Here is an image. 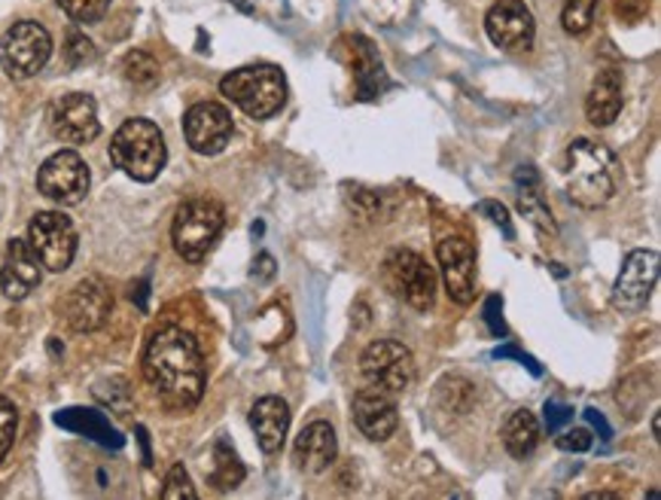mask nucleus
<instances>
[{
    "instance_id": "1",
    "label": "nucleus",
    "mask_w": 661,
    "mask_h": 500,
    "mask_svg": "<svg viewBox=\"0 0 661 500\" xmlns=\"http://www.w3.org/2000/svg\"><path fill=\"white\" fill-rule=\"evenodd\" d=\"M144 375L168 412H189L205 396V357L186 330L162 326L144 351Z\"/></svg>"
},
{
    "instance_id": "2",
    "label": "nucleus",
    "mask_w": 661,
    "mask_h": 500,
    "mask_svg": "<svg viewBox=\"0 0 661 500\" xmlns=\"http://www.w3.org/2000/svg\"><path fill=\"white\" fill-rule=\"evenodd\" d=\"M619 189L613 153L589 138H576L567 150V196L580 208H601Z\"/></svg>"
},
{
    "instance_id": "3",
    "label": "nucleus",
    "mask_w": 661,
    "mask_h": 500,
    "mask_svg": "<svg viewBox=\"0 0 661 500\" xmlns=\"http://www.w3.org/2000/svg\"><path fill=\"white\" fill-rule=\"evenodd\" d=\"M110 159L123 175H128L137 184L156 180L165 163H168V150H165L159 126L140 117L126 119L123 126L116 128L114 140H110Z\"/></svg>"
},
{
    "instance_id": "4",
    "label": "nucleus",
    "mask_w": 661,
    "mask_h": 500,
    "mask_svg": "<svg viewBox=\"0 0 661 500\" xmlns=\"http://www.w3.org/2000/svg\"><path fill=\"white\" fill-rule=\"evenodd\" d=\"M220 92L226 95L232 105H239L247 117L269 119L274 117L286 101L284 73L272 65H253L239 68L220 80Z\"/></svg>"
},
{
    "instance_id": "5",
    "label": "nucleus",
    "mask_w": 661,
    "mask_h": 500,
    "mask_svg": "<svg viewBox=\"0 0 661 500\" xmlns=\"http://www.w3.org/2000/svg\"><path fill=\"white\" fill-rule=\"evenodd\" d=\"M223 226H226V210H223L220 202H214V198H189L174 214V251L186 263H202L211 254V247L217 245Z\"/></svg>"
},
{
    "instance_id": "6",
    "label": "nucleus",
    "mask_w": 661,
    "mask_h": 500,
    "mask_svg": "<svg viewBox=\"0 0 661 500\" xmlns=\"http://www.w3.org/2000/svg\"><path fill=\"white\" fill-rule=\"evenodd\" d=\"M52 56V37L40 22H16L0 40V65L12 80H31Z\"/></svg>"
},
{
    "instance_id": "7",
    "label": "nucleus",
    "mask_w": 661,
    "mask_h": 500,
    "mask_svg": "<svg viewBox=\"0 0 661 500\" xmlns=\"http://www.w3.org/2000/svg\"><path fill=\"white\" fill-rule=\"evenodd\" d=\"M385 281L397 296H402L415 312L434 308L436 300V268L415 251L399 247L385 259Z\"/></svg>"
},
{
    "instance_id": "8",
    "label": "nucleus",
    "mask_w": 661,
    "mask_h": 500,
    "mask_svg": "<svg viewBox=\"0 0 661 500\" xmlns=\"http://www.w3.org/2000/svg\"><path fill=\"white\" fill-rule=\"evenodd\" d=\"M363 375L366 382L378 388V391H388V394H406L415 382V357L402 342L393 339H378L369 349L363 351Z\"/></svg>"
},
{
    "instance_id": "9",
    "label": "nucleus",
    "mask_w": 661,
    "mask_h": 500,
    "mask_svg": "<svg viewBox=\"0 0 661 500\" xmlns=\"http://www.w3.org/2000/svg\"><path fill=\"white\" fill-rule=\"evenodd\" d=\"M28 245L49 272H65L77 256V229L61 210H40L28 226Z\"/></svg>"
},
{
    "instance_id": "10",
    "label": "nucleus",
    "mask_w": 661,
    "mask_h": 500,
    "mask_svg": "<svg viewBox=\"0 0 661 500\" xmlns=\"http://www.w3.org/2000/svg\"><path fill=\"white\" fill-rule=\"evenodd\" d=\"M89 184V165L77 150H58L37 171V189L56 205H80Z\"/></svg>"
},
{
    "instance_id": "11",
    "label": "nucleus",
    "mask_w": 661,
    "mask_h": 500,
    "mask_svg": "<svg viewBox=\"0 0 661 500\" xmlns=\"http://www.w3.org/2000/svg\"><path fill=\"white\" fill-rule=\"evenodd\" d=\"M439 268H443L445 291L451 303L469 305L476 300V251L467 235H445L436 245Z\"/></svg>"
},
{
    "instance_id": "12",
    "label": "nucleus",
    "mask_w": 661,
    "mask_h": 500,
    "mask_svg": "<svg viewBox=\"0 0 661 500\" xmlns=\"http://www.w3.org/2000/svg\"><path fill=\"white\" fill-rule=\"evenodd\" d=\"M49 128L58 140L65 144H89L98 138L101 122H98V105L91 95L82 92H68L56 98L49 105Z\"/></svg>"
},
{
    "instance_id": "13",
    "label": "nucleus",
    "mask_w": 661,
    "mask_h": 500,
    "mask_svg": "<svg viewBox=\"0 0 661 500\" xmlns=\"http://www.w3.org/2000/svg\"><path fill=\"white\" fill-rule=\"evenodd\" d=\"M114 312V296L110 287L101 278H82L74 284L70 293L61 303V314L74 333H95L107 324V317Z\"/></svg>"
},
{
    "instance_id": "14",
    "label": "nucleus",
    "mask_w": 661,
    "mask_h": 500,
    "mask_svg": "<svg viewBox=\"0 0 661 500\" xmlns=\"http://www.w3.org/2000/svg\"><path fill=\"white\" fill-rule=\"evenodd\" d=\"M485 31H488L490 43L506 52L531 49L536 35L534 12L525 0H497L485 16Z\"/></svg>"
},
{
    "instance_id": "15",
    "label": "nucleus",
    "mask_w": 661,
    "mask_h": 500,
    "mask_svg": "<svg viewBox=\"0 0 661 500\" xmlns=\"http://www.w3.org/2000/svg\"><path fill=\"white\" fill-rule=\"evenodd\" d=\"M232 114L217 101H202L186 110L183 117V135L186 144L202 156H217L226 150V144L232 140Z\"/></svg>"
},
{
    "instance_id": "16",
    "label": "nucleus",
    "mask_w": 661,
    "mask_h": 500,
    "mask_svg": "<svg viewBox=\"0 0 661 500\" xmlns=\"http://www.w3.org/2000/svg\"><path fill=\"white\" fill-rule=\"evenodd\" d=\"M353 424H357V431L363 433L366 440H390L399 428V409L393 394L378 391L372 384L363 388L360 394L353 396Z\"/></svg>"
},
{
    "instance_id": "17",
    "label": "nucleus",
    "mask_w": 661,
    "mask_h": 500,
    "mask_svg": "<svg viewBox=\"0 0 661 500\" xmlns=\"http://www.w3.org/2000/svg\"><path fill=\"white\" fill-rule=\"evenodd\" d=\"M659 281V254L655 251H631L622 263L613 296L622 308H640L655 291Z\"/></svg>"
},
{
    "instance_id": "18",
    "label": "nucleus",
    "mask_w": 661,
    "mask_h": 500,
    "mask_svg": "<svg viewBox=\"0 0 661 500\" xmlns=\"http://www.w3.org/2000/svg\"><path fill=\"white\" fill-rule=\"evenodd\" d=\"M40 278H43V266L31 245L25 238H12L7 245L3 268H0V293L12 303H22L25 296L40 284Z\"/></svg>"
},
{
    "instance_id": "19",
    "label": "nucleus",
    "mask_w": 661,
    "mask_h": 500,
    "mask_svg": "<svg viewBox=\"0 0 661 500\" xmlns=\"http://www.w3.org/2000/svg\"><path fill=\"white\" fill-rule=\"evenodd\" d=\"M342 49L348 52V65H351L353 82H357V95L363 101H372L378 95L385 92L388 86V73L381 68V59H378L376 47L360 35L342 37Z\"/></svg>"
},
{
    "instance_id": "20",
    "label": "nucleus",
    "mask_w": 661,
    "mask_h": 500,
    "mask_svg": "<svg viewBox=\"0 0 661 500\" xmlns=\"http://www.w3.org/2000/svg\"><path fill=\"white\" fill-rule=\"evenodd\" d=\"M336 452H339V442H336L330 421H311L309 428L297 437L293 461L302 473H323L336 461Z\"/></svg>"
},
{
    "instance_id": "21",
    "label": "nucleus",
    "mask_w": 661,
    "mask_h": 500,
    "mask_svg": "<svg viewBox=\"0 0 661 500\" xmlns=\"http://www.w3.org/2000/svg\"><path fill=\"white\" fill-rule=\"evenodd\" d=\"M625 101V80H622V70L606 68L594 77L589 98H585V117L589 122L597 128H606L613 119L619 117Z\"/></svg>"
},
{
    "instance_id": "22",
    "label": "nucleus",
    "mask_w": 661,
    "mask_h": 500,
    "mask_svg": "<svg viewBox=\"0 0 661 500\" xmlns=\"http://www.w3.org/2000/svg\"><path fill=\"white\" fill-rule=\"evenodd\" d=\"M251 428L265 454L281 452L290 431V406L281 396H263L251 409Z\"/></svg>"
},
{
    "instance_id": "23",
    "label": "nucleus",
    "mask_w": 661,
    "mask_h": 500,
    "mask_svg": "<svg viewBox=\"0 0 661 500\" xmlns=\"http://www.w3.org/2000/svg\"><path fill=\"white\" fill-rule=\"evenodd\" d=\"M58 428H65L70 433L89 437L91 442H98L104 449H123V437L116 431L110 421L104 419L101 412L95 409H65L56 415Z\"/></svg>"
},
{
    "instance_id": "24",
    "label": "nucleus",
    "mask_w": 661,
    "mask_h": 500,
    "mask_svg": "<svg viewBox=\"0 0 661 500\" xmlns=\"http://www.w3.org/2000/svg\"><path fill=\"white\" fill-rule=\"evenodd\" d=\"M515 189H518V210L525 214L527 220L534 223L540 233L555 235V220H552V210H548L543 189H540V177L531 165H522L515 171Z\"/></svg>"
},
{
    "instance_id": "25",
    "label": "nucleus",
    "mask_w": 661,
    "mask_h": 500,
    "mask_svg": "<svg viewBox=\"0 0 661 500\" xmlns=\"http://www.w3.org/2000/svg\"><path fill=\"white\" fill-rule=\"evenodd\" d=\"M503 445H506V452L513 458H527V454L536 452V445H540V421H536L534 412L518 409V412H513L506 419V424H503Z\"/></svg>"
},
{
    "instance_id": "26",
    "label": "nucleus",
    "mask_w": 661,
    "mask_h": 500,
    "mask_svg": "<svg viewBox=\"0 0 661 500\" xmlns=\"http://www.w3.org/2000/svg\"><path fill=\"white\" fill-rule=\"evenodd\" d=\"M436 394H439V403H443L448 412H457V415H464L473 409L476 403V384L464 379V375H445L439 388H436Z\"/></svg>"
},
{
    "instance_id": "27",
    "label": "nucleus",
    "mask_w": 661,
    "mask_h": 500,
    "mask_svg": "<svg viewBox=\"0 0 661 500\" xmlns=\"http://www.w3.org/2000/svg\"><path fill=\"white\" fill-rule=\"evenodd\" d=\"M241 479H244V467H241L239 454L232 452L226 442H217V449H214V470H211V482H214L220 491H229V489H239Z\"/></svg>"
},
{
    "instance_id": "28",
    "label": "nucleus",
    "mask_w": 661,
    "mask_h": 500,
    "mask_svg": "<svg viewBox=\"0 0 661 500\" xmlns=\"http://www.w3.org/2000/svg\"><path fill=\"white\" fill-rule=\"evenodd\" d=\"M123 73L137 89H149V86L159 82V61L153 59L149 52H144V49H132L123 59Z\"/></svg>"
},
{
    "instance_id": "29",
    "label": "nucleus",
    "mask_w": 661,
    "mask_h": 500,
    "mask_svg": "<svg viewBox=\"0 0 661 500\" xmlns=\"http://www.w3.org/2000/svg\"><path fill=\"white\" fill-rule=\"evenodd\" d=\"M594 10H597V0H567L561 10V28L571 37H582L592 28Z\"/></svg>"
},
{
    "instance_id": "30",
    "label": "nucleus",
    "mask_w": 661,
    "mask_h": 500,
    "mask_svg": "<svg viewBox=\"0 0 661 500\" xmlns=\"http://www.w3.org/2000/svg\"><path fill=\"white\" fill-rule=\"evenodd\" d=\"M114 0H58V7L68 12L74 22L95 24L101 22L104 12L110 10Z\"/></svg>"
},
{
    "instance_id": "31",
    "label": "nucleus",
    "mask_w": 661,
    "mask_h": 500,
    "mask_svg": "<svg viewBox=\"0 0 661 500\" xmlns=\"http://www.w3.org/2000/svg\"><path fill=\"white\" fill-rule=\"evenodd\" d=\"M16 431H19V409L12 400L0 396V464L7 461L12 442H16Z\"/></svg>"
},
{
    "instance_id": "32",
    "label": "nucleus",
    "mask_w": 661,
    "mask_h": 500,
    "mask_svg": "<svg viewBox=\"0 0 661 500\" xmlns=\"http://www.w3.org/2000/svg\"><path fill=\"white\" fill-rule=\"evenodd\" d=\"M195 498H198V494H195L189 473L183 470V464H174L172 473H168V479H165L162 500H195Z\"/></svg>"
},
{
    "instance_id": "33",
    "label": "nucleus",
    "mask_w": 661,
    "mask_h": 500,
    "mask_svg": "<svg viewBox=\"0 0 661 500\" xmlns=\"http://www.w3.org/2000/svg\"><path fill=\"white\" fill-rule=\"evenodd\" d=\"M65 59H68L70 68H80V65L95 59V47H91L89 37L80 35V31H70L68 47H65Z\"/></svg>"
},
{
    "instance_id": "34",
    "label": "nucleus",
    "mask_w": 661,
    "mask_h": 500,
    "mask_svg": "<svg viewBox=\"0 0 661 500\" xmlns=\"http://www.w3.org/2000/svg\"><path fill=\"white\" fill-rule=\"evenodd\" d=\"M344 198H348L351 210H357L360 217H378V210H381V198H378L372 189L353 187L344 193Z\"/></svg>"
},
{
    "instance_id": "35",
    "label": "nucleus",
    "mask_w": 661,
    "mask_h": 500,
    "mask_svg": "<svg viewBox=\"0 0 661 500\" xmlns=\"http://www.w3.org/2000/svg\"><path fill=\"white\" fill-rule=\"evenodd\" d=\"M613 12H616L619 22L638 24L650 12V0H613Z\"/></svg>"
},
{
    "instance_id": "36",
    "label": "nucleus",
    "mask_w": 661,
    "mask_h": 500,
    "mask_svg": "<svg viewBox=\"0 0 661 500\" xmlns=\"http://www.w3.org/2000/svg\"><path fill=\"white\" fill-rule=\"evenodd\" d=\"M558 449L561 452H589L592 449V431L585 428H573V431H564L558 437Z\"/></svg>"
},
{
    "instance_id": "37",
    "label": "nucleus",
    "mask_w": 661,
    "mask_h": 500,
    "mask_svg": "<svg viewBox=\"0 0 661 500\" xmlns=\"http://www.w3.org/2000/svg\"><path fill=\"white\" fill-rule=\"evenodd\" d=\"M479 210H482V214H490V223H497L506 238H515L513 220H509V210L503 208L500 202H482Z\"/></svg>"
},
{
    "instance_id": "38",
    "label": "nucleus",
    "mask_w": 661,
    "mask_h": 500,
    "mask_svg": "<svg viewBox=\"0 0 661 500\" xmlns=\"http://www.w3.org/2000/svg\"><path fill=\"white\" fill-rule=\"evenodd\" d=\"M567 421H573V409L564 406V403H555V400H548L546 403V428L548 433H558Z\"/></svg>"
},
{
    "instance_id": "39",
    "label": "nucleus",
    "mask_w": 661,
    "mask_h": 500,
    "mask_svg": "<svg viewBox=\"0 0 661 500\" xmlns=\"http://www.w3.org/2000/svg\"><path fill=\"white\" fill-rule=\"evenodd\" d=\"M503 303L500 296H490L488 303H485V321H488V330L494 336H506V326H503Z\"/></svg>"
},
{
    "instance_id": "40",
    "label": "nucleus",
    "mask_w": 661,
    "mask_h": 500,
    "mask_svg": "<svg viewBox=\"0 0 661 500\" xmlns=\"http://www.w3.org/2000/svg\"><path fill=\"white\" fill-rule=\"evenodd\" d=\"M494 357H515V361H518V363H525L527 370H531V373H534V375H543V370H540V363H536L534 357H531V354H522V351L515 349V345H503V349L494 351Z\"/></svg>"
},
{
    "instance_id": "41",
    "label": "nucleus",
    "mask_w": 661,
    "mask_h": 500,
    "mask_svg": "<svg viewBox=\"0 0 661 500\" xmlns=\"http://www.w3.org/2000/svg\"><path fill=\"white\" fill-rule=\"evenodd\" d=\"M274 275V256L272 254H260L256 263H253V278L269 281Z\"/></svg>"
},
{
    "instance_id": "42",
    "label": "nucleus",
    "mask_w": 661,
    "mask_h": 500,
    "mask_svg": "<svg viewBox=\"0 0 661 500\" xmlns=\"http://www.w3.org/2000/svg\"><path fill=\"white\" fill-rule=\"evenodd\" d=\"M585 419H589V424H592V428H597V431H601V437H604V440H613V428L606 424V419L601 415V412H597V409H585Z\"/></svg>"
},
{
    "instance_id": "43",
    "label": "nucleus",
    "mask_w": 661,
    "mask_h": 500,
    "mask_svg": "<svg viewBox=\"0 0 661 500\" xmlns=\"http://www.w3.org/2000/svg\"><path fill=\"white\" fill-rule=\"evenodd\" d=\"M616 494H606V491H597V494H589V500H613Z\"/></svg>"
},
{
    "instance_id": "44",
    "label": "nucleus",
    "mask_w": 661,
    "mask_h": 500,
    "mask_svg": "<svg viewBox=\"0 0 661 500\" xmlns=\"http://www.w3.org/2000/svg\"><path fill=\"white\" fill-rule=\"evenodd\" d=\"M652 433H655V440H659V437H661V419H659V415L652 419Z\"/></svg>"
}]
</instances>
